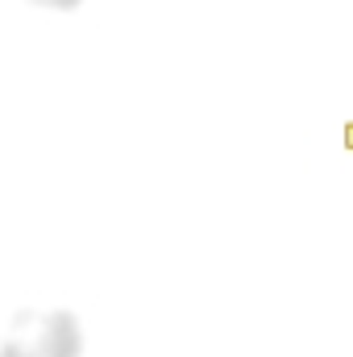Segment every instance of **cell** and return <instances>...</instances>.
<instances>
[{
  "mask_svg": "<svg viewBox=\"0 0 353 357\" xmlns=\"http://www.w3.org/2000/svg\"><path fill=\"white\" fill-rule=\"evenodd\" d=\"M0 357H80V324L67 312H21Z\"/></svg>",
  "mask_w": 353,
  "mask_h": 357,
  "instance_id": "1",
  "label": "cell"
},
{
  "mask_svg": "<svg viewBox=\"0 0 353 357\" xmlns=\"http://www.w3.org/2000/svg\"><path fill=\"white\" fill-rule=\"evenodd\" d=\"M33 4H46V8H75L80 0H33Z\"/></svg>",
  "mask_w": 353,
  "mask_h": 357,
  "instance_id": "2",
  "label": "cell"
}]
</instances>
